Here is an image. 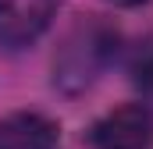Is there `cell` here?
<instances>
[{"mask_svg":"<svg viewBox=\"0 0 153 149\" xmlns=\"http://www.w3.org/2000/svg\"><path fill=\"white\" fill-rule=\"evenodd\" d=\"M121 32L114 21L100 18V14H85L61 36L53 60H50V82L57 92L64 96H82L89 92L100 74L114 64Z\"/></svg>","mask_w":153,"mask_h":149,"instance_id":"1","label":"cell"},{"mask_svg":"<svg viewBox=\"0 0 153 149\" xmlns=\"http://www.w3.org/2000/svg\"><path fill=\"white\" fill-rule=\"evenodd\" d=\"M93 149H153V114L143 103H121L89 128Z\"/></svg>","mask_w":153,"mask_h":149,"instance_id":"2","label":"cell"},{"mask_svg":"<svg viewBox=\"0 0 153 149\" xmlns=\"http://www.w3.org/2000/svg\"><path fill=\"white\" fill-rule=\"evenodd\" d=\"M61 0H0V50L32 46L53 21Z\"/></svg>","mask_w":153,"mask_h":149,"instance_id":"3","label":"cell"},{"mask_svg":"<svg viewBox=\"0 0 153 149\" xmlns=\"http://www.w3.org/2000/svg\"><path fill=\"white\" fill-rule=\"evenodd\" d=\"M61 128L39 110H14L0 117V149H57Z\"/></svg>","mask_w":153,"mask_h":149,"instance_id":"4","label":"cell"},{"mask_svg":"<svg viewBox=\"0 0 153 149\" xmlns=\"http://www.w3.org/2000/svg\"><path fill=\"white\" fill-rule=\"evenodd\" d=\"M132 82L143 85V89H153V43H139L135 57H132Z\"/></svg>","mask_w":153,"mask_h":149,"instance_id":"5","label":"cell"},{"mask_svg":"<svg viewBox=\"0 0 153 149\" xmlns=\"http://www.w3.org/2000/svg\"><path fill=\"white\" fill-rule=\"evenodd\" d=\"M114 7H146V4H153V0H111Z\"/></svg>","mask_w":153,"mask_h":149,"instance_id":"6","label":"cell"}]
</instances>
